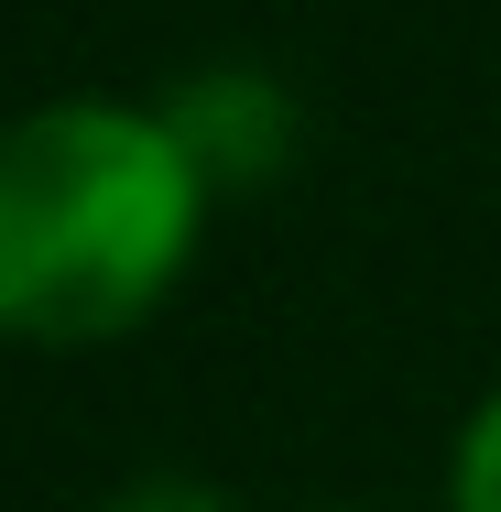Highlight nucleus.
<instances>
[{"mask_svg": "<svg viewBox=\"0 0 501 512\" xmlns=\"http://www.w3.org/2000/svg\"><path fill=\"white\" fill-rule=\"evenodd\" d=\"M164 131H175V153L197 164L207 197H251V186H273V175L295 164V99H284L273 77H251V66L186 77V88L164 99Z\"/></svg>", "mask_w": 501, "mask_h": 512, "instance_id": "obj_2", "label": "nucleus"}, {"mask_svg": "<svg viewBox=\"0 0 501 512\" xmlns=\"http://www.w3.org/2000/svg\"><path fill=\"white\" fill-rule=\"evenodd\" d=\"M458 512H501V393L480 404L469 447H458Z\"/></svg>", "mask_w": 501, "mask_h": 512, "instance_id": "obj_3", "label": "nucleus"}, {"mask_svg": "<svg viewBox=\"0 0 501 512\" xmlns=\"http://www.w3.org/2000/svg\"><path fill=\"white\" fill-rule=\"evenodd\" d=\"M197 164L175 153L164 109H33L0 131V338L88 349L186 273Z\"/></svg>", "mask_w": 501, "mask_h": 512, "instance_id": "obj_1", "label": "nucleus"}, {"mask_svg": "<svg viewBox=\"0 0 501 512\" xmlns=\"http://www.w3.org/2000/svg\"><path fill=\"white\" fill-rule=\"evenodd\" d=\"M109 512H229L207 480H142V491H120Z\"/></svg>", "mask_w": 501, "mask_h": 512, "instance_id": "obj_4", "label": "nucleus"}]
</instances>
